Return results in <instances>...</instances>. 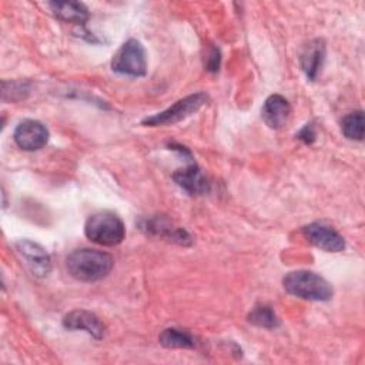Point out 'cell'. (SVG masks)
Here are the masks:
<instances>
[{"instance_id": "6da1fadb", "label": "cell", "mask_w": 365, "mask_h": 365, "mask_svg": "<svg viewBox=\"0 0 365 365\" xmlns=\"http://www.w3.org/2000/svg\"><path fill=\"white\" fill-rule=\"evenodd\" d=\"M114 259L110 254L93 248L74 250L66 259L68 274L83 282L100 281L113 269Z\"/></svg>"}, {"instance_id": "5bb4252c", "label": "cell", "mask_w": 365, "mask_h": 365, "mask_svg": "<svg viewBox=\"0 0 365 365\" xmlns=\"http://www.w3.org/2000/svg\"><path fill=\"white\" fill-rule=\"evenodd\" d=\"M48 7L57 19L66 23L84 24L90 17L88 9L80 1H50Z\"/></svg>"}, {"instance_id": "30bf717a", "label": "cell", "mask_w": 365, "mask_h": 365, "mask_svg": "<svg viewBox=\"0 0 365 365\" xmlns=\"http://www.w3.org/2000/svg\"><path fill=\"white\" fill-rule=\"evenodd\" d=\"M63 325L67 329L86 331L96 339H101L104 336V329H106L100 318L96 314L86 309H74L68 312L63 319Z\"/></svg>"}, {"instance_id": "9a60e30c", "label": "cell", "mask_w": 365, "mask_h": 365, "mask_svg": "<svg viewBox=\"0 0 365 365\" xmlns=\"http://www.w3.org/2000/svg\"><path fill=\"white\" fill-rule=\"evenodd\" d=\"M158 342L171 349H192L197 346V339L188 331L178 328H167L158 335Z\"/></svg>"}, {"instance_id": "4fadbf2b", "label": "cell", "mask_w": 365, "mask_h": 365, "mask_svg": "<svg viewBox=\"0 0 365 365\" xmlns=\"http://www.w3.org/2000/svg\"><path fill=\"white\" fill-rule=\"evenodd\" d=\"M143 228H145L147 232H151V234L160 235V237H165L170 241H174L177 244L185 245V244L191 242V237L188 235V232L184 228L173 227V224L163 217H154L151 220H147L145 225H143Z\"/></svg>"}, {"instance_id": "7c38bea8", "label": "cell", "mask_w": 365, "mask_h": 365, "mask_svg": "<svg viewBox=\"0 0 365 365\" xmlns=\"http://www.w3.org/2000/svg\"><path fill=\"white\" fill-rule=\"evenodd\" d=\"M301 67L309 80H315L325 60V43L319 38L309 41L301 53Z\"/></svg>"}, {"instance_id": "8fae6325", "label": "cell", "mask_w": 365, "mask_h": 365, "mask_svg": "<svg viewBox=\"0 0 365 365\" xmlns=\"http://www.w3.org/2000/svg\"><path fill=\"white\" fill-rule=\"evenodd\" d=\"M289 113L291 107L288 100L279 94H272L265 100L261 110V117L269 128L278 130L287 123Z\"/></svg>"}, {"instance_id": "7a4b0ae2", "label": "cell", "mask_w": 365, "mask_h": 365, "mask_svg": "<svg viewBox=\"0 0 365 365\" xmlns=\"http://www.w3.org/2000/svg\"><path fill=\"white\" fill-rule=\"evenodd\" d=\"M282 285L288 294L308 301H329L334 294L325 278L307 269L288 272L282 278Z\"/></svg>"}, {"instance_id": "2e32d148", "label": "cell", "mask_w": 365, "mask_h": 365, "mask_svg": "<svg viewBox=\"0 0 365 365\" xmlns=\"http://www.w3.org/2000/svg\"><path fill=\"white\" fill-rule=\"evenodd\" d=\"M248 321L252 325H257L259 328L274 329L279 325V319L274 309L268 305H257L252 308V311L248 314Z\"/></svg>"}, {"instance_id": "9c48e42d", "label": "cell", "mask_w": 365, "mask_h": 365, "mask_svg": "<svg viewBox=\"0 0 365 365\" xmlns=\"http://www.w3.org/2000/svg\"><path fill=\"white\" fill-rule=\"evenodd\" d=\"M173 180L190 195H201L208 192L210 190V182L207 177L202 174V171L195 163L177 170L173 174Z\"/></svg>"}, {"instance_id": "d6986e66", "label": "cell", "mask_w": 365, "mask_h": 365, "mask_svg": "<svg viewBox=\"0 0 365 365\" xmlns=\"http://www.w3.org/2000/svg\"><path fill=\"white\" fill-rule=\"evenodd\" d=\"M220 51L218 48H212L208 58H207V68L210 71H217L218 67H220Z\"/></svg>"}, {"instance_id": "8992f818", "label": "cell", "mask_w": 365, "mask_h": 365, "mask_svg": "<svg viewBox=\"0 0 365 365\" xmlns=\"http://www.w3.org/2000/svg\"><path fill=\"white\" fill-rule=\"evenodd\" d=\"M13 138L21 150L36 151L47 144L48 130L37 120H24L16 127Z\"/></svg>"}, {"instance_id": "277c9868", "label": "cell", "mask_w": 365, "mask_h": 365, "mask_svg": "<svg viewBox=\"0 0 365 365\" xmlns=\"http://www.w3.org/2000/svg\"><path fill=\"white\" fill-rule=\"evenodd\" d=\"M111 70L118 74L140 77L147 71V56L143 44L135 40H127L113 56Z\"/></svg>"}, {"instance_id": "3957f363", "label": "cell", "mask_w": 365, "mask_h": 365, "mask_svg": "<svg viewBox=\"0 0 365 365\" xmlns=\"http://www.w3.org/2000/svg\"><path fill=\"white\" fill-rule=\"evenodd\" d=\"M84 234L96 244L113 247L124 240L125 227L117 214L111 211H98L87 218Z\"/></svg>"}, {"instance_id": "e0dca14e", "label": "cell", "mask_w": 365, "mask_h": 365, "mask_svg": "<svg viewBox=\"0 0 365 365\" xmlns=\"http://www.w3.org/2000/svg\"><path fill=\"white\" fill-rule=\"evenodd\" d=\"M341 130L349 140L361 141L364 138V114L362 111H354L346 114L341 121Z\"/></svg>"}, {"instance_id": "52a82bcc", "label": "cell", "mask_w": 365, "mask_h": 365, "mask_svg": "<svg viewBox=\"0 0 365 365\" xmlns=\"http://www.w3.org/2000/svg\"><path fill=\"white\" fill-rule=\"evenodd\" d=\"M302 232L312 245L327 252H339L345 248L344 237L322 222H311L302 228Z\"/></svg>"}, {"instance_id": "ba28073f", "label": "cell", "mask_w": 365, "mask_h": 365, "mask_svg": "<svg viewBox=\"0 0 365 365\" xmlns=\"http://www.w3.org/2000/svg\"><path fill=\"white\" fill-rule=\"evenodd\" d=\"M16 248L36 277L43 278L48 275L51 271V259L40 244L30 240H20L16 242Z\"/></svg>"}, {"instance_id": "ac0fdd59", "label": "cell", "mask_w": 365, "mask_h": 365, "mask_svg": "<svg viewBox=\"0 0 365 365\" xmlns=\"http://www.w3.org/2000/svg\"><path fill=\"white\" fill-rule=\"evenodd\" d=\"M297 137H298L299 140H302L305 144L314 143V140H315V130H314V125H312V124H307V125L297 134Z\"/></svg>"}, {"instance_id": "5b68a950", "label": "cell", "mask_w": 365, "mask_h": 365, "mask_svg": "<svg viewBox=\"0 0 365 365\" xmlns=\"http://www.w3.org/2000/svg\"><path fill=\"white\" fill-rule=\"evenodd\" d=\"M205 103H207V96L204 93H195V94L187 96V97L178 100L177 103H174L167 110L144 118L143 124L150 125V127L175 124V123L187 118L188 115L194 114L195 111H198Z\"/></svg>"}]
</instances>
